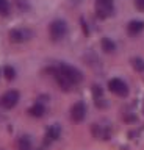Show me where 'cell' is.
<instances>
[{"label": "cell", "instance_id": "obj_12", "mask_svg": "<svg viewBox=\"0 0 144 150\" xmlns=\"http://www.w3.org/2000/svg\"><path fill=\"white\" fill-rule=\"evenodd\" d=\"M102 49H104L106 53H110V52L116 50V44L110 39V38H104V39H102Z\"/></svg>", "mask_w": 144, "mask_h": 150}, {"label": "cell", "instance_id": "obj_10", "mask_svg": "<svg viewBox=\"0 0 144 150\" xmlns=\"http://www.w3.org/2000/svg\"><path fill=\"white\" fill-rule=\"evenodd\" d=\"M17 149H19V150H33L31 139L28 138V136H21L19 142H17Z\"/></svg>", "mask_w": 144, "mask_h": 150}, {"label": "cell", "instance_id": "obj_2", "mask_svg": "<svg viewBox=\"0 0 144 150\" xmlns=\"http://www.w3.org/2000/svg\"><path fill=\"white\" fill-rule=\"evenodd\" d=\"M49 31H50V38L53 41H60L67 35V23L61 21V19H57V21H53L50 23Z\"/></svg>", "mask_w": 144, "mask_h": 150}, {"label": "cell", "instance_id": "obj_13", "mask_svg": "<svg viewBox=\"0 0 144 150\" xmlns=\"http://www.w3.org/2000/svg\"><path fill=\"white\" fill-rule=\"evenodd\" d=\"M8 13H10V3H8V0H0V14L6 16Z\"/></svg>", "mask_w": 144, "mask_h": 150}, {"label": "cell", "instance_id": "obj_6", "mask_svg": "<svg viewBox=\"0 0 144 150\" xmlns=\"http://www.w3.org/2000/svg\"><path fill=\"white\" fill-rule=\"evenodd\" d=\"M33 36V31L28 28H14L10 31V39L13 42H25Z\"/></svg>", "mask_w": 144, "mask_h": 150}, {"label": "cell", "instance_id": "obj_11", "mask_svg": "<svg viewBox=\"0 0 144 150\" xmlns=\"http://www.w3.org/2000/svg\"><path fill=\"white\" fill-rule=\"evenodd\" d=\"M44 111H45V108H44L43 103H35V105L30 108V114L35 116V117H41L44 114Z\"/></svg>", "mask_w": 144, "mask_h": 150}, {"label": "cell", "instance_id": "obj_7", "mask_svg": "<svg viewBox=\"0 0 144 150\" xmlns=\"http://www.w3.org/2000/svg\"><path fill=\"white\" fill-rule=\"evenodd\" d=\"M86 116V106L83 102H77L75 105L71 108V117L74 122H82Z\"/></svg>", "mask_w": 144, "mask_h": 150}, {"label": "cell", "instance_id": "obj_4", "mask_svg": "<svg viewBox=\"0 0 144 150\" xmlns=\"http://www.w3.org/2000/svg\"><path fill=\"white\" fill-rule=\"evenodd\" d=\"M108 89L113 94H116V96H119V97H124V96L128 94L127 84H125L121 78H111L108 81Z\"/></svg>", "mask_w": 144, "mask_h": 150}, {"label": "cell", "instance_id": "obj_9", "mask_svg": "<svg viewBox=\"0 0 144 150\" xmlns=\"http://www.w3.org/2000/svg\"><path fill=\"white\" fill-rule=\"evenodd\" d=\"M127 30L130 35H138V33H141L144 30V22L143 21H132L128 23Z\"/></svg>", "mask_w": 144, "mask_h": 150}, {"label": "cell", "instance_id": "obj_8", "mask_svg": "<svg viewBox=\"0 0 144 150\" xmlns=\"http://www.w3.org/2000/svg\"><path fill=\"white\" fill-rule=\"evenodd\" d=\"M60 134H61V128H60V125H58V124L52 125L47 131H45V139H44V142H45V144L55 142V141L60 138Z\"/></svg>", "mask_w": 144, "mask_h": 150}, {"label": "cell", "instance_id": "obj_14", "mask_svg": "<svg viewBox=\"0 0 144 150\" xmlns=\"http://www.w3.org/2000/svg\"><path fill=\"white\" fill-rule=\"evenodd\" d=\"M133 67L138 70V72H143L144 70V59L141 58H133Z\"/></svg>", "mask_w": 144, "mask_h": 150}, {"label": "cell", "instance_id": "obj_1", "mask_svg": "<svg viewBox=\"0 0 144 150\" xmlns=\"http://www.w3.org/2000/svg\"><path fill=\"white\" fill-rule=\"evenodd\" d=\"M53 72V77L55 80L58 81V84L61 86L64 91H69L72 86H75L82 81L83 75L78 69H75L74 66H69V64H58L55 69H52Z\"/></svg>", "mask_w": 144, "mask_h": 150}, {"label": "cell", "instance_id": "obj_5", "mask_svg": "<svg viewBox=\"0 0 144 150\" xmlns=\"http://www.w3.org/2000/svg\"><path fill=\"white\" fill-rule=\"evenodd\" d=\"M17 102H19V92L17 91H8L0 97V105L3 108H6V110L14 108L17 105Z\"/></svg>", "mask_w": 144, "mask_h": 150}, {"label": "cell", "instance_id": "obj_15", "mask_svg": "<svg viewBox=\"0 0 144 150\" xmlns=\"http://www.w3.org/2000/svg\"><path fill=\"white\" fill-rule=\"evenodd\" d=\"M3 72H5V77L8 78V80H13L16 77V70L11 67V66H6L5 69H3Z\"/></svg>", "mask_w": 144, "mask_h": 150}, {"label": "cell", "instance_id": "obj_3", "mask_svg": "<svg viewBox=\"0 0 144 150\" xmlns=\"http://www.w3.org/2000/svg\"><path fill=\"white\" fill-rule=\"evenodd\" d=\"M96 11L100 17H108L114 13V0H96Z\"/></svg>", "mask_w": 144, "mask_h": 150}, {"label": "cell", "instance_id": "obj_16", "mask_svg": "<svg viewBox=\"0 0 144 150\" xmlns=\"http://www.w3.org/2000/svg\"><path fill=\"white\" fill-rule=\"evenodd\" d=\"M135 5H136V8L144 11V0H135Z\"/></svg>", "mask_w": 144, "mask_h": 150}]
</instances>
